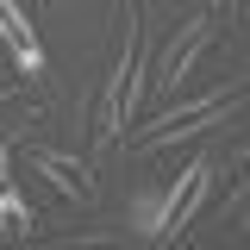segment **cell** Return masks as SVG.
<instances>
[{
	"label": "cell",
	"mask_w": 250,
	"mask_h": 250,
	"mask_svg": "<svg viewBox=\"0 0 250 250\" xmlns=\"http://www.w3.org/2000/svg\"><path fill=\"white\" fill-rule=\"evenodd\" d=\"M144 75V31H138V6L125 13V44L113 57V75H106V94H100V144H119L125 125H131V106H138V82Z\"/></svg>",
	"instance_id": "obj_1"
},
{
	"label": "cell",
	"mask_w": 250,
	"mask_h": 250,
	"mask_svg": "<svg viewBox=\"0 0 250 250\" xmlns=\"http://www.w3.org/2000/svg\"><path fill=\"white\" fill-rule=\"evenodd\" d=\"M238 100H244L238 88H207L200 100H182V106L156 113L150 131L138 138V150H169V144H182V138H200L207 125H225V113H231Z\"/></svg>",
	"instance_id": "obj_2"
},
{
	"label": "cell",
	"mask_w": 250,
	"mask_h": 250,
	"mask_svg": "<svg viewBox=\"0 0 250 250\" xmlns=\"http://www.w3.org/2000/svg\"><path fill=\"white\" fill-rule=\"evenodd\" d=\"M207 200H213V156H194L182 175H175V188L163 194V207H156L150 231H156V238H182L188 225L207 213Z\"/></svg>",
	"instance_id": "obj_3"
},
{
	"label": "cell",
	"mask_w": 250,
	"mask_h": 250,
	"mask_svg": "<svg viewBox=\"0 0 250 250\" xmlns=\"http://www.w3.org/2000/svg\"><path fill=\"white\" fill-rule=\"evenodd\" d=\"M213 50V13H200V19H188V25H175V38H169V50H163V62H156V88L175 94L194 75V62Z\"/></svg>",
	"instance_id": "obj_4"
},
{
	"label": "cell",
	"mask_w": 250,
	"mask_h": 250,
	"mask_svg": "<svg viewBox=\"0 0 250 250\" xmlns=\"http://www.w3.org/2000/svg\"><path fill=\"white\" fill-rule=\"evenodd\" d=\"M0 44L13 50V69L19 75H44V44H38V25L25 19V6L19 0H0Z\"/></svg>",
	"instance_id": "obj_5"
},
{
	"label": "cell",
	"mask_w": 250,
	"mask_h": 250,
	"mask_svg": "<svg viewBox=\"0 0 250 250\" xmlns=\"http://www.w3.org/2000/svg\"><path fill=\"white\" fill-rule=\"evenodd\" d=\"M25 169H38V175L57 188V194H69V200H94L88 163H75V156H62V150H25Z\"/></svg>",
	"instance_id": "obj_6"
},
{
	"label": "cell",
	"mask_w": 250,
	"mask_h": 250,
	"mask_svg": "<svg viewBox=\"0 0 250 250\" xmlns=\"http://www.w3.org/2000/svg\"><path fill=\"white\" fill-rule=\"evenodd\" d=\"M0 231H31V207L13 188H0Z\"/></svg>",
	"instance_id": "obj_7"
},
{
	"label": "cell",
	"mask_w": 250,
	"mask_h": 250,
	"mask_svg": "<svg viewBox=\"0 0 250 250\" xmlns=\"http://www.w3.org/2000/svg\"><path fill=\"white\" fill-rule=\"evenodd\" d=\"M6 163H13V150H6V144H0V188H6Z\"/></svg>",
	"instance_id": "obj_8"
},
{
	"label": "cell",
	"mask_w": 250,
	"mask_h": 250,
	"mask_svg": "<svg viewBox=\"0 0 250 250\" xmlns=\"http://www.w3.org/2000/svg\"><path fill=\"white\" fill-rule=\"evenodd\" d=\"M219 6H238V0H219Z\"/></svg>",
	"instance_id": "obj_9"
}]
</instances>
